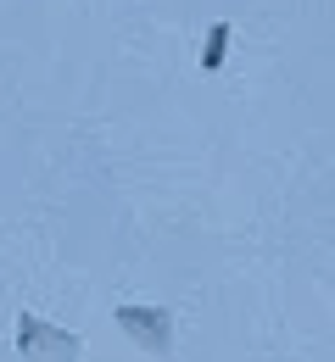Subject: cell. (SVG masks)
<instances>
[{
	"instance_id": "6da1fadb",
	"label": "cell",
	"mask_w": 335,
	"mask_h": 362,
	"mask_svg": "<svg viewBox=\"0 0 335 362\" xmlns=\"http://www.w3.org/2000/svg\"><path fill=\"white\" fill-rule=\"evenodd\" d=\"M11 351L23 362H79L84 357V340L73 329H56L40 313H17V334H11Z\"/></svg>"
},
{
	"instance_id": "7a4b0ae2",
	"label": "cell",
	"mask_w": 335,
	"mask_h": 362,
	"mask_svg": "<svg viewBox=\"0 0 335 362\" xmlns=\"http://www.w3.org/2000/svg\"><path fill=\"white\" fill-rule=\"evenodd\" d=\"M112 317H118V329L140 351H151V357L174 351V307H140V301H129V307H112Z\"/></svg>"
},
{
	"instance_id": "3957f363",
	"label": "cell",
	"mask_w": 335,
	"mask_h": 362,
	"mask_svg": "<svg viewBox=\"0 0 335 362\" xmlns=\"http://www.w3.org/2000/svg\"><path fill=\"white\" fill-rule=\"evenodd\" d=\"M229 40H235V28H229V23H212V28H207V45H201V73H224V62H229Z\"/></svg>"
}]
</instances>
